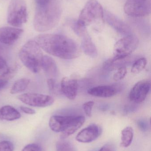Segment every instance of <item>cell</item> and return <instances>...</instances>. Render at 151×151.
<instances>
[{"label": "cell", "instance_id": "22", "mask_svg": "<svg viewBox=\"0 0 151 151\" xmlns=\"http://www.w3.org/2000/svg\"><path fill=\"white\" fill-rule=\"evenodd\" d=\"M147 65V60L144 58L137 59L135 61L132 65L131 72L134 74H137L142 72L145 68Z\"/></svg>", "mask_w": 151, "mask_h": 151}, {"label": "cell", "instance_id": "30", "mask_svg": "<svg viewBox=\"0 0 151 151\" xmlns=\"http://www.w3.org/2000/svg\"><path fill=\"white\" fill-rule=\"evenodd\" d=\"M98 151H116L115 146L112 144L105 145Z\"/></svg>", "mask_w": 151, "mask_h": 151}, {"label": "cell", "instance_id": "29", "mask_svg": "<svg viewBox=\"0 0 151 151\" xmlns=\"http://www.w3.org/2000/svg\"><path fill=\"white\" fill-rule=\"evenodd\" d=\"M21 151H42V149L38 145L31 144L25 146Z\"/></svg>", "mask_w": 151, "mask_h": 151}, {"label": "cell", "instance_id": "20", "mask_svg": "<svg viewBox=\"0 0 151 151\" xmlns=\"http://www.w3.org/2000/svg\"><path fill=\"white\" fill-rule=\"evenodd\" d=\"M121 146L127 148L130 146L134 138V130L131 127H128L121 131Z\"/></svg>", "mask_w": 151, "mask_h": 151}, {"label": "cell", "instance_id": "28", "mask_svg": "<svg viewBox=\"0 0 151 151\" xmlns=\"http://www.w3.org/2000/svg\"><path fill=\"white\" fill-rule=\"evenodd\" d=\"M137 126L140 130L143 132L147 131L149 129V124L147 121L144 119H140L137 122Z\"/></svg>", "mask_w": 151, "mask_h": 151}, {"label": "cell", "instance_id": "13", "mask_svg": "<svg viewBox=\"0 0 151 151\" xmlns=\"http://www.w3.org/2000/svg\"><path fill=\"white\" fill-rule=\"evenodd\" d=\"M24 30L21 28L10 27L0 28V42L11 45L16 42L22 35Z\"/></svg>", "mask_w": 151, "mask_h": 151}, {"label": "cell", "instance_id": "8", "mask_svg": "<svg viewBox=\"0 0 151 151\" xmlns=\"http://www.w3.org/2000/svg\"><path fill=\"white\" fill-rule=\"evenodd\" d=\"M124 10L125 13L130 17H145L151 13V0H127Z\"/></svg>", "mask_w": 151, "mask_h": 151}, {"label": "cell", "instance_id": "12", "mask_svg": "<svg viewBox=\"0 0 151 151\" xmlns=\"http://www.w3.org/2000/svg\"><path fill=\"white\" fill-rule=\"evenodd\" d=\"M102 129L96 124H91L80 131L76 137L79 142L87 143L96 140L101 135Z\"/></svg>", "mask_w": 151, "mask_h": 151}, {"label": "cell", "instance_id": "6", "mask_svg": "<svg viewBox=\"0 0 151 151\" xmlns=\"http://www.w3.org/2000/svg\"><path fill=\"white\" fill-rule=\"evenodd\" d=\"M27 20V9L24 0H12L7 13V22L15 27H20Z\"/></svg>", "mask_w": 151, "mask_h": 151}, {"label": "cell", "instance_id": "19", "mask_svg": "<svg viewBox=\"0 0 151 151\" xmlns=\"http://www.w3.org/2000/svg\"><path fill=\"white\" fill-rule=\"evenodd\" d=\"M21 114L13 106H4L0 108V119L12 121L20 119Z\"/></svg>", "mask_w": 151, "mask_h": 151}, {"label": "cell", "instance_id": "11", "mask_svg": "<svg viewBox=\"0 0 151 151\" xmlns=\"http://www.w3.org/2000/svg\"><path fill=\"white\" fill-rule=\"evenodd\" d=\"M104 14L107 23L119 33L125 36L133 34L130 27L113 14L107 11H104Z\"/></svg>", "mask_w": 151, "mask_h": 151}, {"label": "cell", "instance_id": "33", "mask_svg": "<svg viewBox=\"0 0 151 151\" xmlns=\"http://www.w3.org/2000/svg\"><path fill=\"white\" fill-rule=\"evenodd\" d=\"M52 0H35L37 6H40L46 5L50 2Z\"/></svg>", "mask_w": 151, "mask_h": 151}, {"label": "cell", "instance_id": "2", "mask_svg": "<svg viewBox=\"0 0 151 151\" xmlns=\"http://www.w3.org/2000/svg\"><path fill=\"white\" fill-rule=\"evenodd\" d=\"M62 9L58 0H52L43 6H37L33 20L35 31L44 32L53 29L58 24Z\"/></svg>", "mask_w": 151, "mask_h": 151}, {"label": "cell", "instance_id": "15", "mask_svg": "<svg viewBox=\"0 0 151 151\" xmlns=\"http://www.w3.org/2000/svg\"><path fill=\"white\" fill-rule=\"evenodd\" d=\"M60 87L62 93L67 98L70 100L75 99L78 90L77 80L70 77H64L61 80Z\"/></svg>", "mask_w": 151, "mask_h": 151}, {"label": "cell", "instance_id": "35", "mask_svg": "<svg viewBox=\"0 0 151 151\" xmlns=\"http://www.w3.org/2000/svg\"></svg>", "mask_w": 151, "mask_h": 151}, {"label": "cell", "instance_id": "9", "mask_svg": "<svg viewBox=\"0 0 151 151\" xmlns=\"http://www.w3.org/2000/svg\"><path fill=\"white\" fill-rule=\"evenodd\" d=\"M18 98L22 103L34 107H47L54 103V98L51 96L39 93H25L20 95Z\"/></svg>", "mask_w": 151, "mask_h": 151}, {"label": "cell", "instance_id": "16", "mask_svg": "<svg viewBox=\"0 0 151 151\" xmlns=\"http://www.w3.org/2000/svg\"><path fill=\"white\" fill-rule=\"evenodd\" d=\"M82 38L81 49L87 55L92 58L98 56V51L95 43L92 41L87 32L82 35Z\"/></svg>", "mask_w": 151, "mask_h": 151}, {"label": "cell", "instance_id": "31", "mask_svg": "<svg viewBox=\"0 0 151 151\" xmlns=\"http://www.w3.org/2000/svg\"><path fill=\"white\" fill-rule=\"evenodd\" d=\"M47 84L49 89L53 91L56 87V81L54 78H49L47 80Z\"/></svg>", "mask_w": 151, "mask_h": 151}, {"label": "cell", "instance_id": "26", "mask_svg": "<svg viewBox=\"0 0 151 151\" xmlns=\"http://www.w3.org/2000/svg\"><path fill=\"white\" fill-rule=\"evenodd\" d=\"M14 145L9 141H4L0 142V151H13Z\"/></svg>", "mask_w": 151, "mask_h": 151}, {"label": "cell", "instance_id": "17", "mask_svg": "<svg viewBox=\"0 0 151 151\" xmlns=\"http://www.w3.org/2000/svg\"><path fill=\"white\" fill-rule=\"evenodd\" d=\"M41 68L49 78H53L57 75L58 68L56 64L54 59L49 56L43 55Z\"/></svg>", "mask_w": 151, "mask_h": 151}, {"label": "cell", "instance_id": "25", "mask_svg": "<svg viewBox=\"0 0 151 151\" xmlns=\"http://www.w3.org/2000/svg\"><path fill=\"white\" fill-rule=\"evenodd\" d=\"M127 73L126 67H124L120 68L117 70V72L113 75V79L115 81H119L122 80L125 77Z\"/></svg>", "mask_w": 151, "mask_h": 151}, {"label": "cell", "instance_id": "14", "mask_svg": "<svg viewBox=\"0 0 151 151\" xmlns=\"http://www.w3.org/2000/svg\"><path fill=\"white\" fill-rule=\"evenodd\" d=\"M121 90V88L118 85H100L90 88L88 93L94 96L109 98L115 96Z\"/></svg>", "mask_w": 151, "mask_h": 151}, {"label": "cell", "instance_id": "27", "mask_svg": "<svg viewBox=\"0 0 151 151\" xmlns=\"http://www.w3.org/2000/svg\"><path fill=\"white\" fill-rule=\"evenodd\" d=\"M95 102L93 101H89L86 102L82 105L83 110L87 116L90 117L92 115V110Z\"/></svg>", "mask_w": 151, "mask_h": 151}, {"label": "cell", "instance_id": "5", "mask_svg": "<svg viewBox=\"0 0 151 151\" xmlns=\"http://www.w3.org/2000/svg\"><path fill=\"white\" fill-rule=\"evenodd\" d=\"M104 21L103 7L96 0H89L86 3L77 20L79 24L85 27L90 25L101 27Z\"/></svg>", "mask_w": 151, "mask_h": 151}, {"label": "cell", "instance_id": "18", "mask_svg": "<svg viewBox=\"0 0 151 151\" xmlns=\"http://www.w3.org/2000/svg\"><path fill=\"white\" fill-rule=\"evenodd\" d=\"M132 58L129 56L125 58L119 59H115L112 58L105 62L103 66L104 69L108 71L118 70L122 67H126L127 65L130 64L133 61Z\"/></svg>", "mask_w": 151, "mask_h": 151}, {"label": "cell", "instance_id": "4", "mask_svg": "<svg viewBox=\"0 0 151 151\" xmlns=\"http://www.w3.org/2000/svg\"><path fill=\"white\" fill-rule=\"evenodd\" d=\"M43 54L35 40L27 42L21 48L19 57L23 64L32 73H36L41 69Z\"/></svg>", "mask_w": 151, "mask_h": 151}, {"label": "cell", "instance_id": "1", "mask_svg": "<svg viewBox=\"0 0 151 151\" xmlns=\"http://www.w3.org/2000/svg\"><path fill=\"white\" fill-rule=\"evenodd\" d=\"M35 40L48 54L62 59H74L80 55L81 48L79 46L74 40L65 35L42 34L37 36Z\"/></svg>", "mask_w": 151, "mask_h": 151}, {"label": "cell", "instance_id": "3", "mask_svg": "<svg viewBox=\"0 0 151 151\" xmlns=\"http://www.w3.org/2000/svg\"><path fill=\"white\" fill-rule=\"evenodd\" d=\"M85 121L83 116L53 115L50 119L51 129L56 133H61L60 138L64 140L80 128Z\"/></svg>", "mask_w": 151, "mask_h": 151}, {"label": "cell", "instance_id": "34", "mask_svg": "<svg viewBox=\"0 0 151 151\" xmlns=\"http://www.w3.org/2000/svg\"><path fill=\"white\" fill-rule=\"evenodd\" d=\"M6 65V63L4 60H0V70L3 69Z\"/></svg>", "mask_w": 151, "mask_h": 151}, {"label": "cell", "instance_id": "32", "mask_svg": "<svg viewBox=\"0 0 151 151\" xmlns=\"http://www.w3.org/2000/svg\"><path fill=\"white\" fill-rule=\"evenodd\" d=\"M20 109L23 112L27 114H35V111L34 110L26 106H20Z\"/></svg>", "mask_w": 151, "mask_h": 151}, {"label": "cell", "instance_id": "23", "mask_svg": "<svg viewBox=\"0 0 151 151\" xmlns=\"http://www.w3.org/2000/svg\"><path fill=\"white\" fill-rule=\"evenodd\" d=\"M56 147L57 151H77L74 146L65 139L59 141Z\"/></svg>", "mask_w": 151, "mask_h": 151}, {"label": "cell", "instance_id": "21", "mask_svg": "<svg viewBox=\"0 0 151 151\" xmlns=\"http://www.w3.org/2000/svg\"><path fill=\"white\" fill-rule=\"evenodd\" d=\"M30 82V80L27 78H21L17 80L11 88V94H16L23 92L26 89Z\"/></svg>", "mask_w": 151, "mask_h": 151}, {"label": "cell", "instance_id": "10", "mask_svg": "<svg viewBox=\"0 0 151 151\" xmlns=\"http://www.w3.org/2000/svg\"><path fill=\"white\" fill-rule=\"evenodd\" d=\"M150 81L143 80L137 83L129 92V98L131 102L138 104L143 102L150 92Z\"/></svg>", "mask_w": 151, "mask_h": 151}, {"label": "cell", "instance_id": "24", "mask_svg": "<svg viewBox=\"0 0 151 151\" xmlns=\"http://www.w3.org/2000/svg\"><path fill=\"white\" fill-rule=\"evenodd\" d=\"M14 70L7 69L2 75H0V90L4 88L8 83L9 80L13 75Z\"/></svg>", "mask_w": 151, "mask_h": 151}, {"label": "cell", "instance_id": "7", "mask_svg": "<svg viewBox=\"0 0 151 151\" xmlns=\"http://www.w3.org/2000/svg\"><path fill=\"white\" fill-rule=\"evenodd\" d=\"M139 42V39L133 34L119 40L113 47V58L119 59L129 56L137 48Z\"/></svg>", "mask_w": 151, "mask_h": 151}]
</instances>
